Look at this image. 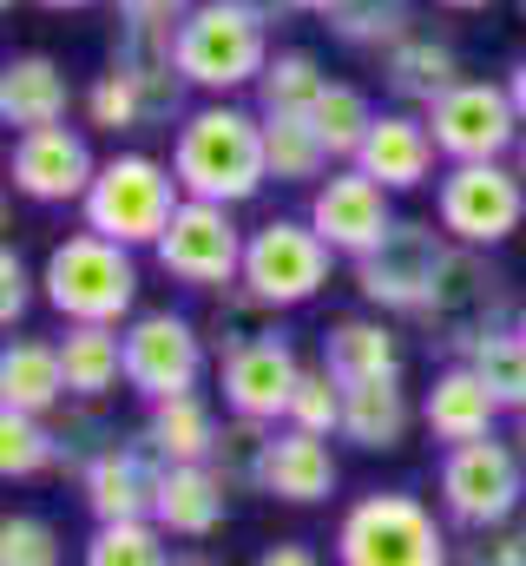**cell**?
Here are the masks:
<instances>
[{"label": "cell", "instance_id": "1", "mask_svg": "<svg viewBox=\"0 0 526 566\" xmlns=\"http://www.w3.org/2000/svg\"><path fill=\"white\" fill-rule=\"evenodd\" d=\"M171 171L185 198L211 205H251L270 185V151H263V113H244L238 99H204L178 119L171 139Z\"/></svg>", "mask_w": 526, "mask_h": 566}, {"label": "cell", "instance_id": "2", "mask_svg": "<svg viewBox=\"0 0 526 566\" xmlns=\"http://www.w3.org/2000/svg\"><path fill=\"white\" fill-rule=\"evenodd\" d=\"M40 296L53 303L60 323H106L126 329L138 316V258L99 231H73L46 251L40 264Z\"/></svg>", "mask_w": 526, "mask_h": 566}, {"label": "cell", "instance_id": "3", "mask_svg": "<svg viewBox=\"0 0 526 566\" xmlns=\"http://www.w3.org/2000/svg\"><path fill=\"white\" fill-rule=\"evenodd\" d=\"M336 566H454V541L434 507L408 488H376L343 507Z\"/></svg>", "mask_w": 526, "mask_h": 566}, {"label": "cell", "instance_id": "4", "mask_svg": "<svg viewBox=\"0 0 526 566\" xmlns=\"http://www.w3.org/2000/svg\"><path fill=\"white\" fill-rule=\"evenodd\" d=\"M178 66L191 80V93H204V99H231V93L257 86L270 66V20L251 13L244 0H198L178 20Z\"/></svg>", "mask_w": 526, "mask_h": 566}, {"label": "cell", "instance_id": "5", "mask_svg": "<svg viewBox=\"0 0 526 566\" xmlns=\"http://www.w3.org/2000/svg\"><path fill=\"white\" fill-rule=\"evenodd\" d=\"M178 205H185V185H178V171L165 158L113 151V158H99V178H93L80 218H86V231H99V238H113L126 251H151Z\"/></svg>", "mask_w": 526, "mask_h": 566}, {"label": "cell", "instance_id": "6", "mask_svg": "<svg viewBox=\"0 0 526 566\" xmlns=\"http://www.w3.org/2000/svg\"><path fill=\"white\" fill-rule=\"evenodd\" d=\"M520 310L526 303H514V277H507L487 251L454 244V251H448V271H441L428 310H421V323H428V343H441V349L461 356V349L481 343L487 329L520 323Z\"/></svg>", "mask_w": 526, "mask_h": 566}, {"label": "cell", "instance_id": "7", "mask_svg": "<svg viewBox=\"0 0 526 566\" xmlns=\"http://www.w3.org/2000/svg\"><path fill=\"white\" fill-rule=\"evenodd\" d=\"M526 501V454L520 441H461L441 454V514L467 534H487V527H507Z\"/></svg>", "mask_w": 526, "mask_h": 566}, {"label": "cell", "instance_id": "8", "mask_svg": "<svg viewBox=\"0 0 526 566\" xmlns=\"http://www.w3.org/2000/svg\"><path fill=\"white\" fill-rule=\"evenodd\" d=\"M434 224L454 244L494 251L526 224V178L507 158H481V165H448L434 185Z\"/></svg>", "mask_w": 526, "mask_h": 566}, {"label": "cell", "instance_id": "9", "mask_svg": "<svg viewBox=\"0 0 526 566\" xmlns=\"http://www.w3.org/2000/svg\"><path fill=\"white\" fill-rule=\"evenodd\" d=\"M448 251H454V238L434 231L428 218H394L389 231H382V244L356 258L362 303L389 310V316H421L428 296H434V283H441V271H448Z\"/></svg>", "mask_w": 526, "mask_h": 566}, {"label": "cell", "instance_id": "10", "mask_svg": "<svg viewBox=\"0 0 526 566\" xmlns=\"http://www.w3.org/2000/svg\"><path fill=\"white\" fill-rule=\"evenodd\" d=\"M244 244L251 231H238L231 205H211V198H185L165 224V238L151 244L158 271L171 283H191V290H224V283L244 277Z\"/></svg>", "mask_w": 526, "mask_h": 566}, {"label": "cell", "instance_id": "11", "mask_svg": "<svg viewBox=\"0 0 526 566\" xmlns=\"http://www.w3.org/2000/svg\"><path fill=\"white\" fill-rule=\"evenodd\" d=\"M204 356H211L204 323H191L178 310H138L126 323V389L145 402L191 396L204 382Z\"/></svg>", "mask_w": 526, "mask_h": 566}, {"label": "cell", "instance_id": "12", "mask_svg": "<svg viewBox=\"0 0 526 566\" xmlns=\"http://www.w3.org/2000/svg\"><path fill=\"white\" fill-rule=\"evenodd\" d=\"M428 126L448 165H481V158H514L520 151V106L507 80H461L441 106H428Z\"/></svg>", "mask_w": 526, "mask_h": 566}, {"label": "cell", "instance_id": "13", "mask_svg": "<svg viewBox=\"0 0 526 566\" xmlns=\"http://www.w3.org/2000/svg\"><path fill=\"white\" fill-rule=\"evenodd\" d=\"M329 264H336V251L316 238L309 218H270L244 244V277L238 283H251L276 310H296V303H309L329 283Z\"/></svg>", "mask_w": 526, "mask_h": 566}, {"label": "cell", "instance_id": "14", "mask_svg": "<svg viewBox=\"0 0 526 566\" xmlns=\"http://www.w3.org/2000/svg\"><path fill=\"white\" fill-rule=\"evenodd\" d=\"M394 191L389 185H376L362 165H336L316 191H309V224H316V238L336 251V258H362V251H376L382 244V231L394 224Z\"/></svg>", "mask_w": 526, "mask_h": 566}, {"label": "cell", "instance_id": "15", "mask_svg": "<svg viewBox=\"0 0 526 566\" xmlns=\"http://www.w3.org/2000/svg\"><path fill=\"white\" fill-rule=\"evenodd\" d=\"M7 178L33 205H86V191L99 178V158H93V145H86L80 126H40V133L13 139Z\"/></svg>", "mask_w": 526, "mask_h": 566}, {"label": "cell", "instance_id": "16", "mask_svg": "<svg viewBox=\"0 0 526 566\" xmlns=\"http://www.w3.org/2000/svg\"><path fill=\"white\" fill-rule=\"evenodd\" d=\"M218 382H224V402L231 416H251V422H290V396L303 382V356L290 349V336H263L251 349H231L218 356Z\"/></svg>", "mask_w": 526, "mask_h": 566}, {"label": "cell", "instance_id": "17", "mask_svg": "<svg viewBox=\"0 0 526 566\" xmlns=\"http://www.w3.org/2000/svg\"><path fill=\"white\" fill-rule=\"evenodd\" d=\"M158 474H165V461L145 441H106L86 461V474H80V501H86L93 527H106V521H151Z\"/></svg>", "mask_w": 526, "mask_h": 566}, {"label": "cell", "instance_id": "18", "mask_svg": "<svg viewBox=\"0 0 526 566\" xmlns=\"http://www.w3.org/2000/svg\"><path fill=\"white\" fill-rule=\"evenodd\" d=\"M113 66L138 80L151 126L185 119L191 80H185V66H178V27H171V20H119V33H113Z\"/></svg>", "mask_w": 526, "mask_h": 566}, {"label": "cell", "instance_id": "19", "mask_svg": "<svg viewBox=\"0 0 526 566\" xmlns=\"http://www.w3.org/2000/svg\"><path fill=\"white\" fill-rule=\"evenodd\" d=\"M434 158H441V145H434L428 113H408V106L376 113L369 139H362V151H356V165H362L376 185H389V191H414V185H428V178H434Z\"/></svg>", "mask_w": 526, "mask_h": 566}, {"label": "cell", "instance_id": "20", "mask_svg": "<svg viewBox=\"0 0 526 566\" xmlns=\"http://www.w3.org/2000/svg\"><path fill=\"white\" fill-rule=\"evenodd\" d=\"M151 521L171 534V541H211L224 521H231V481L211 468V461H198V468H165L158 474V507H151Z\"/></svg>", "mask_w": 526, "mask_h": 566}, {"label": "cell", "instance_id": "21", "mask_svg": "<svg viewBox=\"0 0 526 566\" xmlns=\"http://www.w3.org/2000/svg\"><path fill=\"white\" fill-rule=\"evenodd\" d=\"M336 448H329V434H309V428H276V441H270V461H263V488L270 501H290V507H316V501H329L336 494Z\"/></svg>", "mask_w": 526, "mask_h": 566}, {"label": "cell", "instance_id": "22", "mask_svg": "<svg viewBox=\"0 0 526 566\" xmlns=\"http://www.w3.org/2000/svg\"><path fill=\"white\" fill-rule=\"evenodd\" d=\"M66 106H73V80L53 53H13L0 66V119L20 133H40V126H66Z\"/></svg>", "mask_w": 526, "mask_h": 566}, {"label": "cell", "instance_id": "23", "mask_svg": "<svg viewBox=\"0 0 526 566\" xmlns=\"http://www.w3.org/2000/svg\"><path fill=\"white\" fill-rule=\"evenodd\" d=\"M501 416H507V409L494 402V389H487L467 363H448V369L428 382V396H421V422H428L434 441H448V448H461V441H487Z\"/></svg>", "mask_w": 526, "mask_h": 566}, {"label": "cell", "instance_id": "24", "mask_svg": "<svg viewBox=\"0 0 526 566\" xmlns=\"http://www.w3.org/2000/svg\"><path fill=\"white\" fill-rule=\"evenodd\" d=\"M323 369L356 389V382H401L408 356H401V336H394L382 316H343L323 329Z\"/></svg>", "mask_w": 526, "mask_h": 566}, {"label": "cell", "instance_id": "25", "mask_svg": "<svg viewBox=\"0 0 526 566\" xmlns=\"http://www.w3.org/2000/svg\"><path fill=\"white\" fill-rule=\"evenodd\" d=\"M382 80H389V93L408 106V113H428V106H441L467 73H461V53L448 46V40H434V33H408V40H394L389 53H382Z\"/></svg>", "mask_w": 526, "mask_h": 566}, {"label": "cell", "instance_id": "26", "mask_svg": "<svg viewBox=\"0 0 526 566\" xmlns=\"http://www.w3.org/2000/svg\"><path fill=\"white\" fill-rule=\"evenodd\" d=\"M60 402H73L66 389V363H60V343H7L0 356V409H20V416H53Z\"/></svg>", "mask_w": 526, "mask_h": 566}, {"label": "cell", "instance_id": "27", "mask_svg": "<svg viewBox=\"0 0 526 566\" xmlns=\"http://www.w3.org/2000/svg\"><path fill=\"white\" fill-rule=\"evenodd\" d=\"M218 416H211V402L191 389V396H165V402H151V416L138 428V441L165 461V468H198V461H211V448H218Z\"/></svg>", "mask_w": 526, "mask_h": 566}, {"label": "cell", "instance_id": "28", "mask_svg": "<svg viewBox=\"0 0 526 566\" xmlns=\"http://www.w3.org/2000/svg\"><path fill=\"white\" fill-rule=\"evenodd\" d=\"M60 363H66V389L73 402H106L126 382V329L106 323H66L60 336Z\"/></svg>", "mask_w": 526, "mask_h": 566}, {"label": "cell", "instance_id": "29", "mask_svg": "<svg viewBox=\"0 0 526 566\" xmlns=\"http://www.w3.org/2000/svg\"><path fill=\"white\" fill-rule=\"evenodd\" d=\"M414 428V402L401 382H356L343 402V441H356L362 454H389Z\"/></svg>", "mask_w": 526, "mask_h": 566}, {"label": "cell", "instance_id": "30", "mask_svg": "<svg viewBox=\"0 0 526 566\" xmlns=\"http://www.w3.org/2000/svg\"><path fill=\"white\" fill-rule=\"evenodd\" d=\"M251 93H257V106L270 119H309L316 99L329 93V73H323V60L309 46H276Z\"/></svg>", "mask_w": 526, "mask_h": 566}, {"label": "cell", "instance_id": "31", "mask_svg": "<svg viewBox=\"0 0 526 566\" xmlns=\"http://www.w3.org/2000/svg\"><path fill=\"white\" fill-rule=\"evenodd\" d=\"M323 27L356 53H389L394 40L414 33V0H336Z\"/></svg>", "mask_w": 526, "mask_h": 566}, {"label": "cell", "instance_id": "32", "mask_svg": "<svg viewBox=\"0 0 526 566\" xmlns=\"http://www.w3.org/2000/svg\"><path fill=\"white\" fill-rule=\"evenodd\" d=\"M204 336H211V349H218V356L251 349V343H263V336H276V303H263L251 283H224V290H211Z\"/></svg>", "mask_w": 526, "mask_h": 566}, {"label": "cell", "instance_id": "33", "mask_svg": "<svg viewBox=\"0 0 526 566\" xmlns=\"http://www.w3.org/2000/svg\"><path fill=\"white\" fill-rule=\"evenodd\" d=\"M263 151H270V178L276 185H323L329 178V145L316 139V126L309 119H270L263 113Z\"/></svg>", "mask_w": 526, "mask_h": 566}, {"label": "cell", "instance_id": "34", "mask_svg": "<svg viewBox=\"0 0 526 566\" xmlns=\"http://www.w3.org/2000/svg\"><path fill=\"white\" fill-rule=\"evenodd\" d=\"M461 363L494 389V402H501V409H514V416L526 409V336H520V323L487 329L481 343H467V349H461Z\"/></svg>", "mask_w": 526, "mask_h": 566}, {"label": "cell", "instance_id": "35", "mask_svg": "<svg viewBox=\"0 0 526 566\" xmlns=\"http://www.w3.org/2000/svg\"><path fill=\"white\" fill-rule=\"evenodd\" d=\"M309 126H316V139L329 145V158H336V165H356V151H362V139H369V126H376V106H369V93H362V86L329 80V93L316 99Z\"/></svg>", "mask_w": 526, "mask_h": 566}, {"label": "cell", "instance_id": "36", "mask_svg": "<svg viewBox=\"0 0 526 566\" xmlns=\"http://www.w3.org/2000/svg\"><path fill=\"white\" fill-rule=\"evenodd\" d=\"M60 468V428L46 416H20V409H0V474L7 481H33Z\"/></svg>", "mask_w": 526, "mask_h": 566}, {"label": "cell", "instance_id": "37", "mask_svg": "<svg viewBox=\"0 0 526 566\" xmlns=\"http://www.w3.org/2000/svg\"><path fill=\"white\" fill-rule=\"evenodd\" d=\"M165 541H171V534H165L158 521H106V527H93L80 566H171L178 554H171Z\"/></svg>", "mask_w": 526, "mask_h": 566}, {"label": "cell", "instance_id": "38", "mask_svg": "<svg viewBox=\"0 0 526 566\" xmlns=\"http://www.w3.org/2000/svg\"><path fill=\"white\" fill-rule=\"evenodd\" d=\"M270 441H276V422H251V416H231V422L218 428L211 468L231 481V494H244V488H263V461H270Z\"/></svg>", "mask_w": 526, "mask_h": 566}, {"label": "cell", "instance_id": "39", "mask_svg": "<svg viewBox=\"0 0 526 566\" xmlns=\"http://www.w3.org/2000/svg\"><path fill=\"white\" fill-rule=\"evenodd\" d=\"M86 126H93V133H113V139H126V133H145V126H151L145 93H138L132 73L106 66V73L86 86Z\"/></svg>", "mask_w": 526, "mask_h": 566}, {"label": "cell", "instance_id": "40", "mask_svg": "<svg viewBox=\"0 0 526 566\" xmlns=\"http://www.w3.org/2000/svg\"><path fill=\"white\" fill-rule=\"evenodd\" d=\"M343 402H349V389H343L323 363H303V382H296V396H290V428L343 434Z\"/></svg>", "mask_w": 526, "mask_h": 566}, {"label": "cell", "instance_id": "41", "mask_svg": "<svg viewBox=\"0 0 526 566\" xmlns=\"http://www.w3.org/2000/svg\"><path fill=\"white\" fill-rule=\"evenodd\" d=\"M0 566H66V541L46 514H7L0 521Z\"/></svg>", "mask_w": 526, "mask_h": 566}, {"label": "cell", "instance_id": "42", "mask_svg": "<svg viewBox=\"0 0 526 566\" xmlns=\"http://www.w3.org/2000/svg\"><path fill=\"white\" fill-rule=\"evenodd\" d=\"M60 428V468H73V474H86V461L106 448V441H119V434H106L99 422V402H66V422Z\"/></svg>", "mask_w": 526, "mask_h": 566}, {"label": "cell", "instance_id": "43", "mask_svg": "<svg viewBox=\"0 0 526 566\" xmlns=\"http://www.w3.org/2000/svg\"><path fill=\"white\" fill-rule=\"evenodd\" d=\"M454 566H526V534H520V527L467 534V541L454 547Z\"/></svg>", "mask_w": 526, "mask_h": 566}, {"label": "cell", "instance_id": "44", "mask_svg": "<svg viewBox=\"0 0 526 566\" xmlns=\"http://www.w3.org/2000/svg\"><path fill=\"white\" fill-rule=\"evenodd\" d=\"M33 283H40V277L27 271V258L7 244V251H0V323H7V329L27 316V303H33Z\"/></svg>", "mask_w": 526, "mask_h": 566}, {"label": "cell", "instance_id": "45", "mask_svg": "<svg viewBox=\"0 0 526 566\" xmlns=\"http://www.w3.org/2000/svg\"><path fill=\"white\" fill-rule=\"evenodd\" d=\"M191 7H198V0H119V20H171V27H178Z\"/></svg>", "mask_w": 526, "mask_h": 566}, {"label": "cell", "instance_id": "46", "mask_svg": "<svg viewBox=\"0 0 526 566\" xmlns=\"http://www.w3.org/2000/svg\"><path fill=\"white\" fill-rule=\"evenodd\" d=\"M251 566H323L316 547H303V541H276V547H263Z\"/></svg>", "mask_w": 526, "mask_h": 566}, {"label": "cell", "instance_id": "47", "mask_svg": "<svg viewBox=\"0 0 526 566\" xmlns=\"http://www.w3.org/2000/svg\"><path fill=\"white\" fill-rule=\"evenodd\" d=\"M507 93H514V106H520V119H526V53L507 66Z\"/></svg>", "mask_w": 526, "mask_h": 566}, {"label": "cell", "instance_id": "48", "mask_svg": "<svg viewBox=\"0 0 526 566\" xmlns=\"http://www.w3.org/2000/svg\"><path fill=\"white\" fill-rule=\"evenodd\" d=\"M171 566H224V560H218L211 547H178V560H171Z\"/></svg>", "mask_w": 526, "mask_h": 566}, {"label": "cell", "instance_id": "49", "mask_svg": "<svg viewBox=\"0 0 526 566\" xmlns=\"http://www.w3.org/2000/svg\"><path fill=\"white\" fill-rule=\"evenodd\" d=\"M33 7H46V13H86V7H99V0H33Z\"/></svg>", "mask_w": 526, "mask_h": 566}, {"label": "cell", "instance_id": "50", "mask_svg": "<svg viewBox=\"0 0 526 566\" xmlns=\"http://www.w3.org/2000/svg\"><path fill=\"white\" fill-rule=\"evenodd\" d=\"M283 7H290V13H323V20H329V7H336V0H283Z\"/></svg>", "mask_w": 526, "mask_h": 566}, {"label": "cell", "instance_id": "51", "mask_svg": "<svg viewBox=\"0 0 526 566\" xmlns=\"http://www.w3.org/2000/svg\"><path fill=\"white\" fill-rule=\"evenodd\" d=\"M434 7H448V13H481V7H494V0H434Z\"/></svg>", "mask_w": 526, "mask_h": 566}, {"label": "cell", "instance_id": "52", "mask_svg": "<svg viewBox=\"0 0 526 566\" xmlns=\"http://www.w3.org/2000/svg\"><path fill=\"white\" fill-rule=\"evenodd\" d=\"M244 7H251V13H263V20H276V13H290L283 0H244Z\"/></svg>", "mask_w": 526, "mask_h": 566}, {"label": "cell", "instance_id": "53", "mask_svg": "<svg viewBox=\"0 0 526 566\" xmlns=\"http://www.w3.org/2000/svg\"><path fill=\"white\" fill-rule=\"evenodd\" d=\"M514 441H520V454H526V409H520V428H514Z\"/></svg>", "mask_w": 526, "mask_h": 566}, {"label": "cell", "instance_id": "54", "mask_svg": "<svg viewBox=\"0 0 526 566\" xmlns=\"http://www.w3.org/2000/svg\"><path fill=\"white\" fill-rule=\"evenodd\" d=\"M514 165H520V178H526V133H520V151H514Z\"/></svg>", "mask_w": 526, "mask_h": 566}, {"label": "cell", "instance_id": "55", "mask_svg": "<svg viewBox=\"0 0 526 566\" xmlns=\"http://www.w3.org/2000/svg\"><path fill=\"white\" fill-rule=\"evenodd\" d=\"M520 336H526V310H520Z\"/></svg>", "mask_w": 526, "mask_h": 566}, {"label": "cell", "instance_id": "56", "mask_svg": "<svg viewBox=\"0 0 526 566\" xmlns=\"http://www.w3.org/2000/svg\"><path fill=\"white\" fill-rule=\"evenodd\" d=\"M0 7H7V13H13V0H0Z\"/></svg>", "mask_w": 526, "mask_h": 566}, {"label": "cell", "instance_id": "57", "mask_svg": "<svg viewBox=\"0 0 526 566\" xmlns=\"http://www.w3.org/2000/svg\"><path fill=\"white\" fill-rule=\"evenodd\" d=\"M520 534H526V521H520Z\"/></svg>", "mask_w": 526, "mask_h": 566}, {"label": "cell", "instance_id": "58", "mask_svg": "<svg viewBox=\"0 0 526 566\" xmlns=\"http://www.w3.org/2000/svg\"><path fill=\"white\" fill-rule=\"evenodd\" d=\"M520 13H526V0H520Z\"/></svg>", "mask_w": 526, "mask_h": 566}]
</instances>
